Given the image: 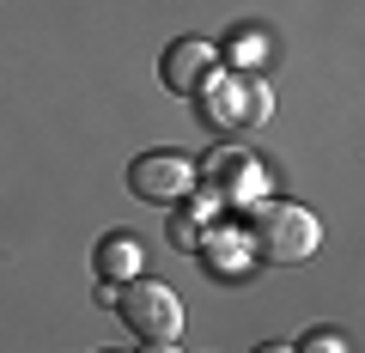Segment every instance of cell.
<instances>
[{
  "label": "cell",
  "instance_id": "obj_1",
  "mask_svg": "<svg viewBox=\"0 0 365 353\" xmlns=\"http://www.w3.org/2000/svg\"><path fill=\"white\" fill-rule=\"evenodd\" d=\"M250 250H256L262 262H274V268H292V262H304L317 244H323V225H317L311 208H299V201H262L256 213H250Z\"/></svg>",
  "mask_w": 365,
  "mask_h": 353
},
{
  "label": "cell",
  "instance_id": "obj_2",
  "mask_svg": "<svg viewBox=\"0 0 365 353\" xmlns=\"http://www.w3.org/2000/svg\"><path fill=\"white\" fill-rule=\"evenodd\" d=\"M201 110L213 116V128L244 134V128H262V122L274 116V92H268V79L225 73V79H207V86H201Z\"/></svg>",
  "mask_w": 365,
  "mask_h": 353
},
{
  "label": "cell",
  "instance_id": "obj_3",
  "mask_svg": "<svg viewBox=\"0 0 365 353\" xmlns=\"http://www.w3.org/2000/svg\"><path fill=\"white\" fill-rule=\"evenodd\" d=\"M116 311H122V323H128L140 341H177L182 335V299L165 287V280H140V275L122 280Z\"/></svg>",
  "mask_w": 365,
  "mask_h": 353
},
{
  "label": "cell",
  "instance_id": "obj_4",
  "mask_svg": "<svg viewBox=\"0 0 365 353\" xmlns=\"http://www.w3.org/2000/svg\"><path fill=\"white\" fill-rule=\"evenodd\" d=\"M128 183H134L140 201H182L189 189H195V165L177 158V153H146V158H134Z\"/></svg>",
  "mask_w": 365,
  "mask_h": 353
},
{
  "label": "cell",
  "instance_id": "obj_5",
  "mask_svg": "<svg viewBox=\"0 0 365 353\" xmlns=\"http://www.w3.org/2000/svg\"><path fill=\"white\" fill-rule=\"evenodd\" d=\"M213 67H220L213 43H201V37H177V43L165 49V61H158V79H165L177 98H201V86L213 79Z\"/></svg>",
  "mask_w": 365,
  "mask_h": 353
},
{
  "label": "cell",
  "instance_id": "obj_6",
  "mask_svg": "<svg viewBox=\"0 0 365 353\" xmlns=\"http://www.w3.org/2000/svg\"><path fill=\"white\" fill-rule=\"evenodd\" d=\"M207 177H220V195L225 201H250L262 189V165H256V158H244V153H220L207 165Z\"/></svg>",
  "mask_w": 365,
  "mask_h": 353
},
{
  "label": "cell",
  "instance_id": "obj_7",
  "mask_svg": "<svg viewBox=\"0 0 365 353\" xmlns=\"http://www.w3.org/2000/svg\"><path fill=\"white\" fill-rule=\"evenodd\" d=\"M91 262H98V275H104V280H134V275H140V244H134V237H104Z\"/></svg>",
  "mask_w": 365,
  "mask_h": 353
},
{
  "label": "cell",
  "instance_id": "obj_8",
  "mask_svg": "<svg viewBox=\"0 0 365 353\" xmlns=\"http://www.w3.org/2000/svg\"><path fill=\"white\" fill-rule=\"evenodd\" d=\"M299 353H341V341L329 335V329H317V335H304V347Z\"/></svg>",
  "mask_w": 365,
  "mask_h": 353
},
{
  "label": "cell",
  "instance_id": "obj_9",
  "mask_svg": "<svg viewBox=\"0 0 365 353\" xmlns=\"http://www.w3.org/2000/svg\"><path fill=\"white\" fill-rule=\"evenodd\" d=\"M250 353H299V347H292V341H256Z\"/></svg>",
  "mask_w": 365,
  "mask_h": 353
},
{
  "label": "cell",
  "instance_id": "obj_10",
  "mask_svg": "<svg viewBox=\"0 0 365 353\" xmlns=\"http://www.w3.org/2000/svg\"><path fill=\"white\" fill-rule=\"evenodd\" d=\"M146 353H177V341H146Z\"/></svg>",
  "mask_w": 365,
  "mask_h": 353
}]
</instances>
